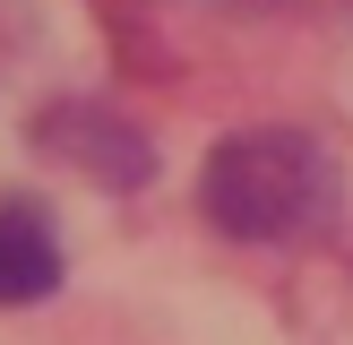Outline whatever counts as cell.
Here are the masks:
<instances>
[{"instance_id":"obj_1","label":"cell","mask_w":353,"mask_h":345,"mask_svg":"<svg viewBox=\"0 0 353 345\" xmlns=\"http://www.w3.org/2000/svg\"><path fill=\"white\" fill-rule=\"evenodd\" d=\"M199 207L224 241H310L345 216V172L310 130L259 121V130H233L207 147Z\"/></svg>"},{"instance_id":"obj_2","label":"cell","mask_w":353,"mask_h":345,"mask_svg":"<svg viewBox=\"0 0 353 345\" xmlns=\"http://www.w3.org/2000/svg\"><path fill=\"white\" fill-rule=\"evenodd\" d=\"M34 147L52 164L86 172L95 190H147L155 181V138L138 121H121L112 103H86V95H61L34 112Z\"/></svg>"},{"instance_id":"obj_3","label":"cell","mask_w":353,"mask_h":345,"mask_svg":"<svg viewBox=\"0 0 353 345\" xmlns=\"http://www.w3.org/2000/svg\"><path fill=\"white\" fill-rule=\"evenodd\" d=\"M61 276H69V250L52 233V216L34 199H0V310L52 302Z\"/></svg>"}]
</instances>
